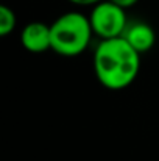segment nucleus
<instances>
[{
	"label": "nucleus",
	"mask_w": 159,
	"mask_h": 161,
	"mask_svg": "<svg viewBox=\"0 0 159 161\" xmlns=\"http://www.w3.org/2000/svg\"><path fill=\"white\" fill-rule=\"evenodd\" d=\"M140 69V53L123 36L103 39L94 52V72L102 86L111 91L128 88Z\"/></svg>",
	"instance_id": "1"
},
{
	"label": "nucleus",
	"mask_w": 159,
	"mask_h": 161,
	"mask_svg": "<svg viewBox=\"0 0 159 161\" xmlns=\"http://www.w3.org/2000/svg\"><path fill=\"white\" fill-rule=\"evenodd\" d=\"M52 50L62 56L83 53L94 35L91 20L81 13L70 11L59 16L52 25Z\"/></svg>",
	"instance_id": "2"
},
{
	"label": "nucleus",
	"mask_w": 159,
	"mask_h": 161,
	"mask_svg": "<svg viewBox=\"0 0 159 161\" xmlns=\"http://www.w3.org/2000/svg\"><path fill=\"white\" fill-rule=\"evenodd\" d=\"M89 20L94 35H97L102 41L123 36L128 27L125 8L112 3L111 0H102L94 5Z\"/></svg>",
	"instance_id": "3"
},
{
	"label": "nucleus",
	"mask_w": 159,
	"mask_h": 161,
	"mask_svg": "<svg viewBox=\"0 0 159 161\" xmlns=\"http://www.w3.org/2000/svg\"><path fill=\"white\" fill-rule=\"evenodd\" d=\"M20 44L31 53H42L52 49L50 27L44 22H30L20 31Z\"/></svg>",
	"instance_id": "4"
},
{
	"label": "nucleus",
	"mask_w": 159,
	"mask_h": 161,
	"mask_svg": "<svg viewBox=\"0 0 159 161\" xmlns=\"http://www.w3.org/2000/svg\"><path fill=\"white\" fill-rule=\"evenodd\" d=\"M123 38L139 53L148 52L155 46V41H156L155 30L145 22H134V24L128 25L123 33Z\"/></svg>",
	"instance_id": "5"
},
{
	"label": "nucleus",
	"mask_w": 159,
	"mask_h": 161,
	"mask_svg": "<svg viewBox=\"0 0 159 161\" xmlns=\"http://www.w3.org/2000/svg\"><path fill=\"white\" fill-rule=\"evenodd\" d=\"M16 28V14L11 8L0 6V36H8Z\"/></svg>",
	"instance_id": "6"
},
{
	"label": "nucleus",
	"mask_w": 159,
	"mask_h": 161,
	"mask_svg": "<svg viewBox=\"0 0 159 161\" xmlns=\"http://www.w3.org/2000/svg\"><path fill=\"white\" fill-rule=\"evenodd\" d=\"M69 2L73 5H78V6H94V5L100 3L102 0H69Z\"/></svg>",
	"instance_id": "7"
},
{
	"label": "nucleus",
	"mask_w": 159,
	"mask_h": 161,
	"mask_svg": "<svg viewBox=\"0 0 159 161\" xmlns=\"http://www.w3.org/2000/svg\"><path fill=\"white\" fill-rule=\"evenodd\" d=\"M111 2L126 9V8H131V6H134V5H136L139 0H111Z\"/></svg>",
	"instance_id": "8"
}]
</instances>
